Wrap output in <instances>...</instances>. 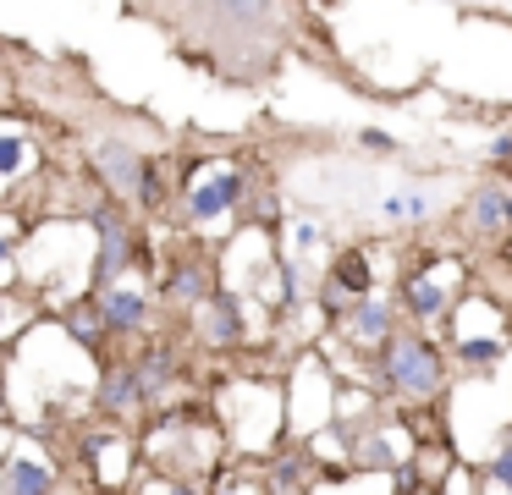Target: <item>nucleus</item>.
<instances>
[{"instance_id": "f257e3e1", "label": "nucleus", "mask_w": 512, "mask_h": 495, "mask_svg": "<svg viewBox=\"0 0 512 495\" xmlns=\"http://www.w3.org/2000/svg\"><path fill=\"white\" fill-rule=\"evenodd\" d=\"M149 22L182 66L226 88H265L309 50L314 17L303 0H116Z\"/></svg>"}, {"instance_id": "f03ea898", "label": "nucleus", "mask_w": 512, "mask_h": 495, "mask_svg": "<svg viewBox=\"0 0 512 495\" xmlns=\"http://www.w3.org/2000/svg\"><path fill=\"white\" fill-rule=\"evenodd\" d=\"M386 380L408 396H430L441 385V358H435L424 341H391L386 352Z\"/></svg>"}, {"instance_id": "7ed1b4c3", "label": "nucleus", "mask_w": 512, "mask_h": 495, "mask_svg": "<svg viewBox=\"0 0 512 495\" xmlns=\"http://www.w3.org/2000/svg\"><path fill=\"white\" fill-rule=\"evenodd\" d=\"M94 231H100L105 237V248H100V270H94V281H116V275H122V264H127V237H122V220L111 215V209H94Z\"/></svg>"}, {"instance_id": "20e7f679", "label": "nucleus", "mask_w": 512, "mask_h": 495, "mask_svg": "<svg viewBox=\"0 0 512 495\" xmlns=\"http://www.w3.org/2000/svg\"><path fill=\"white\" fill-rule=\"evenodd\" d=\"M232 198H243V176L226 171L221 182L193 187V193H188V209H193V220H215V215H226V204H232Z\"/></svg>"}, {"instance_id": "39448f33", "label": "nucleus", "mask_w": 512, "mask_h": 495, "mask_svg": "<svg viewBox=\"0 0 512 495\" xmlns=\"http://www.w3.org/2000/svg\"><path fill=\"white\" fill-rule=\"evenodd\" d=\"M144 314H149V297L144 292H105L100 297V319H105V325H116V330H133Z\"/></svg>"}, {"instance_id": "423d86ee", "label": "nucleus", "mask_w": 512, "mask_h": 495, "mask_svg": "<svg viewBox=\"0 0 512 495\" xmlns=\"http://www.w3.org/2000/svg\"><path fill=\"white\" fill-rule=\"evenodd\" d=\"M0 490L6 495H50V473L39 468V462L17 457L12 468H6V479H0Z\"/></svg>"}, {"instance_id": "0eeeda50", "label": "nucleus", "mask_w": 512, "mask_h": 495, "mask_svg": "<svg viewBox=\"0 0 512 495\" xmlns=\"http://www.w3.org/2000/svg\"><path fill=\"white\" fill-rule=\"evenodd\" d=\"M408 308H413V319H435V314L446 308V292L419 275V281H408Z\"/></svg>"}, {"instance_id": "6e6552de", "label": "nucleus", "mask_w": 512, "mask_h": 495, "mask_svg": "<svg viewBox=\"0 0 512 495\" xmlns=\"http://www.w3.org/2000/svg\"><path fill=\"white\" fill-rule=\"evenodd\" d=\"M501 352H507V341H496V336H468V341H457V358H463V363H496Z\"/></svg>"}, {"instance_id": "1a4fd4ad", "label": "nucleus", "mask_w": 512, "mask_h": 495, "mask_svg": "<svg viewBox=\"0 0 512 495\" xmlns=\"http://www.w3.org/2000/svg\"><path fill=\"white\" fill-rule=\"evenodd\" d=\"M353 325H358V336H386V330H391V314H386L380 303H358Z\"/></svg>"}, {"instance_id": "9d476101", "label": "nucleus", "mask_w": 512, "mask_h": 495, "mask_svg": "<svg viewBox=\"0 0 512 495\" xmlns=\"http://www.w3.org/2000/svg\"><path fill=\"white\" fill-rule=\"evenodd\" d=\"M507 215H512V198H507V193H479V215H474V220H479L485 231L501 226Z\"/></svg>"}, {"instance_id": "9b49d317", "label": "nucleus", "mask_w": 512, "mask_h": 495, "mask_svg": "<svg viewBox=\"0 0 512 495\" xmlns=\"http://www.w3.org/2000/svg\"><path fill=\"white\" fill-rule=\"evenodd\" d=\"M452 11H474V17H512V0H435Z\"/></svg>"}, {"instance_id": "f8f14e48", "label": "nucleus", "mask_w": 512, "mask_h": 495, "mask_svg": "<svg viewBox=\"0 0 512 495\" xmlns=\"http://www.w3.org/2000/svg\"><path fill=\"white\" fill-rule=\"evenodd\" d=\"M424 209H430V198H424V193H397V198H386V215H391V220H419Z\"/></svg>"}, {"instance_id": "ddd939ff", "label": "nucleus", "mask_w": 512, "mask_h": 495, "mask_svg": "<svg viewBox=\"0 0 512 495\" xmlns=\"http://www.w3.org/2000/svg\"><path fill=\"white\" fill-rule=\"evenodd\" d=\"M215 308H221V314H215V336H221V341H232L237 330H243V314H237V297H215Z\"/></svg>"}, {"instance_id": "4468645a", "label": "nucleus", "mask_w": 512, "mask_h": 495, "mask_svg": "<svg viewBox=\"0 0 512 495\" xmlns=\"http://www.w3.org/2000/svg\"><path fill=\"white\" fill-rule=\"evenodd\" d=\"M23 160H28L23 138H12V132H6V138H0V176H17V171H23Z\"/></svg>"}, {"instance_id": "2eb2a0df", "label": "nucleus", "mask_w": 512, "mask_h": 495, "mask_svg": "<svg viewBox=\"0 0 512 495\" xmlns=\"http://www.w3.org/2000/svg\"><path fill=\"white\" fill-rule=\"evenodd\" d=\"M138 391H149V385H144V380H133V374H122V380H111V391H105V402H111V407H127Z\"/></svg>"}, {"instance_id": "dca6fc26", "label": "nucleus", "mask_w": 512, "mask_h": 495, "mask_svg": "<svg viewBox=\"0 0 512 495\" xmlns=\"http://www.w3.org/2000/svg\"><path fill=\"white\" fill-rule=\"evenodd\" d=\"M336 275H342L347 286H358V292H364V286H369V264H364V259H347V264H342V270H336Z\"/></svg>"}, {"instance_id": "f3484780", "label": "nucleus", "mask_w": 512, "mask_h": 495, "mask_svg": "<svg viewBox=\"0 0 512 495\" xmlns=\"http://www.w3.org/2000/svg\"><path fill=\"white\" fill-rule=\"evenodd\" d=\"M171 292H177V297H199L204 292V275L199 270H182L177 281H171Z\"/></svg>"}, {"instance_id": "a211bd4d", "label": "nucleus", "mask_w": 512, "mask_h": 495, "mask_svg": "<svg viewBox=\"0 0 512 495\" xmlns=\"http://www.w3.org/2000/svg\"><path fill=\"white\" fill-rule=\"evenodd\" d=\"M490 473H496L501 484H512V446H507V451H496V462H490Z\"/></svg>"}, {"instance_id": "6ab92c4d", "label": "nucleus", "mask_w": 512, "mask_h": 495, "mask_svg": "<svg viewBox=\"0 0 512 495\" xmlns=\"http://www.w3.org/2000/svg\"><path fill=\"white\" fill-rule=\"evenodd\" d=\"M298 297V275H292V264H281V303H292Z\"/></svg>"}, {"instance_id": "aec40b11", "label": "nucleus", "mask_w": 512, "mask_h": 495, "mask_svg": "<svg viewBox=\"0 0 512 495\" xmlns=\"http://www.w3.org/2000/svg\"><path fill=\"white\" fill-rule=\"evenodd\" d=\"M6 253H12V237H0V259H6Z\"/></svg>"}, {"instance_id": "412c9836", "label": "nucleus", "mask_w": 512, "mask_h": 495, "mask_svg": "<svg viewBox=\"0 0 512 495\" xmlns=\"http://www.w3.org/2000/svg\"><path fill=\"white\" fill-rule=\"evenodd\" d=\"M507 490H512V484H507Z\"/></svg>"}]
</instances>
